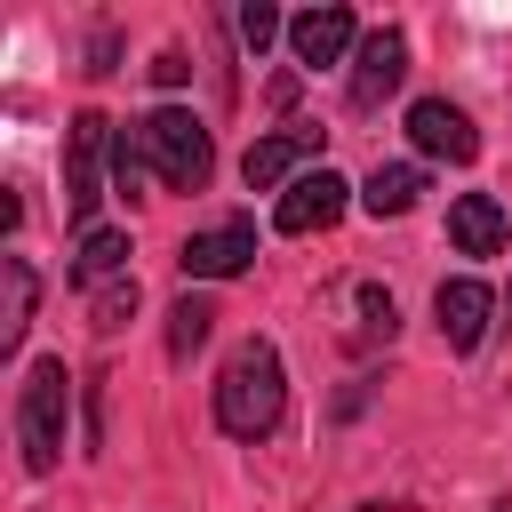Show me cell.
<instances>
[{
  "label": "cell",
  "instance_id": "obj_17",
  "mask_svg": "<svg viewBox=\"0 0 512 512\" xmlns=\"http://www.w3.org/2000/svg\"><path fill=\"white\" fill-rule=\"evenodd\" d=\"M136 304H144V296H136V272H120V280H104V288H96V304H88V320H96V336H112V328H128V320H136Z\"/></svg>",
  "mask_w": 512,
  "mask_h": 512
},
{
  "label": "cell",
  "instance_id": "obj_7",
  "mask_svg": "<svg viewBox=\"0 0 512 512\" xmlns=\"http://www.w3.org/2000/svg\"><path fill=\"white\" fill-rule=\"evenodd\" d=\"M104 144H112V120H104V112H80V120H72V160H64V216H72V224H88L96 200H104V192H96V152H104Z\"/></svg>",
  "mask_w": 512,
  "mask_h": 512
},
{
  "label": "cell",
  "instance_id": "obj_8",
  "mask_svg": "<svg viewBox=\"0 0 512 512\" xmlns=\"http://www.w3.org/2000/svg\"><path fill=\"white\" fill-rule=\"evenodd\" d=\"M408 80V32H368L360 40V56H352V104H384L392 88Z\"/></svg>",
  "mask_w": 512,
  "mask_h": 512
},
{
  "label": "cell",
  "instance_id": "obj_9",
  "mask_svg": "<svg viewBox=\"0 0 512 512\" xmlns=\"http://www.w3.org/2000/svg\"><path fill=\"white\" fill-rule=\"evenodd\" d=\"M488 312H496V296H488L480 280H440V296H432V320H440V336H448L456 352H472V344L488 336Z\"/></svg>",
  "mask_w": 512,
  "mask_h": 512
},
{
  "label": "cell",
  "instance_id": "obj_11",
  "mask_svg": "<svg viewBox=\"0 0 512 512\" xmlns=\"http://www.w3.org/2000/svg\"><path fill=\"white\" fill-rule=\"evenodd\" d=\"M288 48H296V64H344V48H352V8H304L296 24H288Z\"/></svg>",
  "mask_w": 512,
  "mask_h": 512
},
{
  "label": "cell",
  "instance_id": "obj_4",
  "mask_svg": "<svg viewBox=\"0 0 512 512\" xmlns=\"http://www.w3.org/2000/svg\"><path fill=\"white\" fill-rule=\"evenodd\" d=\"M344 192H352V184H344L336 168H312V176H296V184L272 200V224H280L288 240H304V232H328V224L344 216Z\"/></svg>",
  "mask_w": 512,
  "mask_h": 512
},
{
  "label": "cell",
  "instance_id": "obj_13",
  "mask_svg": "<svg viewBox=\"0 0 512 512\" xmlns=\"http://www.w3.org/2000/svg\"><path fill=\"white\" fill-rule=\"evenodd\" d=\"M416 200H424V168H408V160H392V168H376L360 184V208L368 216H408Z\"/></svg>",
  "mask_w": 512,
  "mask_h": 512
},
{
  "label": "cell",
  "instance_id": "obj_5",
  "mask_svg": "<svg viewBox=\"0 0 512 512\" xmlns=\"http://www.w3.org/2000/svg\"><path fill=\"white\" fill-rule=\"evenodd\" d=\"M408 136H416V152H432V160H448V168H464V160L480 152V128H472L448 96H416V104H408Z\"/></svg>",
  "mask_w": 512,
  "mask_h": 512
},
{
  "label": "cell",
  "instance_id": "obj_14",
  "mask_svg": "<svg viewBox=\"0 0 512 512\" xmlns=\"http://www.w3.org/2000/svg\"><path fill=\"white\" fill-rule=\"evenodd\" d=\"M24 328H32V264L0 256V352H16Z\"/></svg>",
  "mask_w": 512,
  "mask_h": 512
},
{
  "label": "cell",
  "instance_id": "obj_15",
  "mask_svg": "<svg viewBox=\"0 0 512 512\" xmlns=\"http://www.w3.org/2000/svg\"><path fill=\"white\" fill-rule=\"evenodd\" d=\"M208 328H216V304L208 296H176V312H168V360H192L208 344Z\"/></svg>",
  "mask_w": 512,
  "mask_h": 512
},
{
  "label": "cell",
  "instance_id": "obj_3",
  "mask_svg": "<svg viewBox=\"0 0 512 512\" xmlns=\"http://www.w3.org/2000/svg\"><path fill=\"white\" fill-rule=\"evenodd\" d=\"M136 128H144V160H152V176H160L168 192H200V184H208V160H216V152H208V128H200L192 112L168 104V112H152V120H136Z\"/></svg>",
  "mask_w": 512,
  "mask_h": 512
},
{
  "label": "cell",
  "instance_id": "obj_2",
  "mask_svg": "<svg viewBox=\"0 0 512 512\" xmlns=\"http://www.w3.org/2000/svg\"><path fill=\"white\" fill-rule=\"evenodd\" d=\"M64 408H72L64 360H32L24 384H16V448H24L32 472H56V456H64Z\"/></svg>",
  "mask_w": 512,
  "mask_h": 512
},
{
  "label": "cell",
  "instance_id": "obj_6",
  "mask_svg": "<svg viewBox=\"0 0 512 512\" xmlns=\"http://www.w3.org/2000/svg\"><path fill=\"white\" fill-rule=\"evenodd\" d=\"M176 264H184V280H232V272L256 264V224H240V216H232V224H208V232L184 240Z\"/></svg>",
  "mask_w": 512,
  "mask_h": 512
},
{
  "label": "cell",
  "instance_id": "obj_10",
  "mask_svg": "<svg viewBox=\"0 0 512 512\" xmlns=\"http://www.w3.org/2000/svg\"><path fill=\"white\" fill-rule=\"evenodd\" d=\"M312 152H320V136H312V128H280V136H256V144H248L240 176H248V192H280V184H288V168H296V160H312Z\"/></svg>",
  "mask_w": 512,
  "mask_h": 512
},
{
  "label": "cell",
  "instance_id": "obj_21",
  "mask_svg": "<svg viewBox=\"0 0 512 512\" xmlns=\"http://www.w3.org/2000/svg\"><path fill=\"white\" fill-rule=\"evenodd\" d=\"M496 512H512V504H496Z\"/></svg>",
  "mask_w": 512,
  "mask_h": 512
},
{
  "label": "cell",
  "instance_id": "obj_16",
  "mask_svg": "<svg viewBox=\"0 0 512 512\" xmlns=\"http://www.w3.org/2000/svg\"><path fill=\"white\" fill-rule=\"evenodd\" d=\"M128 272V232H88L72 256V280H120Z\"/></svg>",
  "mask_w": 512,
  "mask_h": 512
},
{
  "label": "cell",
  "instance_id": "obj_19",
  "mask_svg": "<svg viewBox=\"0 0 512 512\" xmlns=\"http://www.w3.org/2000/svg\"><path fill=\"white\" fill-rule=\"evenodd\" d=\"M240 40H248V48H256V56H264V48H272V40H280V16H272V8H264V0H248V8H240Z\"/></svg>",
  "mask_w": 512,
  "mask_h": 512
},
{
  "label": "cell",
  "instance_id": "obj_1",
  "mask_svg": "<svg viewBox=\"0 0 512 512\" xmlns=\"http://www.w3.org/2000/svg\"><path fill=\"white\" fill-rule=\"evenodd\" d=\"M280 408H288V368H280V352L264 336H248L216 376V424L232 440H264L280 424Z\"/></svg>",
  "mask_w": 512,
  "mask_h": 512
},
{
  "label": "cell",
  "instance_id": "obj_12",
  "mask_svg": "<svg viewBox=\"0 0 512 512\" xmlns=\"http://www.w3.org/2000/svg\"><path fill=\"white\" fill-rule=\"evenodd\" d=\"M504 208L488 200V192H456V208H448V240L464 248V256H496L504 248Z\"/></svg>",
  "mask_w": 512,
  "mask_h": 512
},
{
  "label": "cell",
  "instance_id": "obj_18",
  "mask_svg": "<svg viewBox=\"0 0 512 512\" xmlns=\"http://www.w3.org/2000/svg\"><path fill=\"white\" fill-rule=\"evenodd\" d=\"M144 168H152V160H144V128H120V136H112V184H120V192H136V184H144Z\"/></svg>",
  "mask_w": 512,
  "mask_h": 512
},
{
  "label": "cell",
  "instance_id": "obj_20",
  "mask_svg": "<svg viewBox=\"0 0 512 512\" xmlns=\"http://www.w3.org/2000/svg\"><path fill=\"white\" fill-rule=\"evenodd\" d=\"M152 80H160V88H184V80H192L184 48H160V56H152Z\"/></svg>",
  "mask_w": 512,
  "mask_h": 512
}]
</instances>
